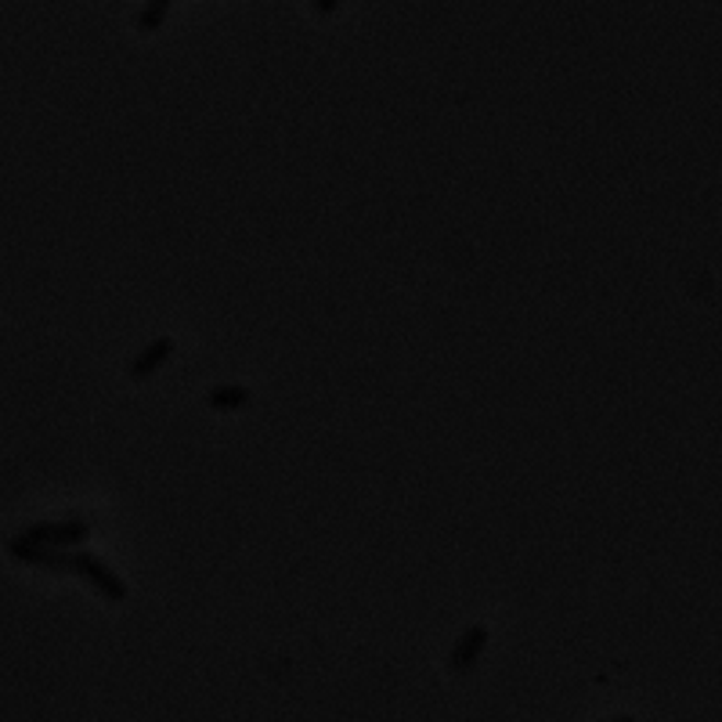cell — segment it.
Listing matches in <instances>:
<instances>
[{
	"label": "cell",
	"instance_id": "ba28073f",
	"mask_svg": "<svg viewBox=\"0 0 722 722\" xmlns=\"http://www.w3.org/2000/svg\"><path fill=\"white\" fill-rule=\"evenodd\" d=\"M607 722H636V719H629V715H621V719H607Z\"/></svg>",
	"mask_w": 722,
	"mask_h": 722
},
{
	"label": "cell",
	"instance_id": "5b68a950",
	"mask_svg": "<svg viewBox=\"0 0 722 722\" xmlns=\"http://www.w3.org/2000/svg\"><path fill=\"white\" fill-rule=\"evenodd\" d=\"M173 347H178V343H173V336H156V340L148 343L145 351L131 361V376H134V380H148V376H156V372L163 369L167 361L173 358Z\"/></svg>",
	"mask_w": 722,
	"mask_h": 722
},
{
	"label": "cell",
	"instance_id": "52a82bcc",
	"mask_svg": "<svg viewBox=\"0 0 722 722\" xmlns=\"http://www.w3.org/2000/svg\"><path fill=\"white\" fill-rule=\"evenodd\" d=\"M167 15H170V4H167V0H153V4H145V8L138 11V30H142V33H153V30L163 26Z\"/></svg>",
	"mask_w": 722,
	"mask_h": 722
},
{
	"label": "cell",
	"instance_id": "6da1fadb",
	"mask_svg": "<svg viewBox=\"0 0 722 722\" xmlns=\"http://www.w3.org/2000/svg\"><path fill=\"white\" fill-rule=\"evenodd\" d=\"M19 539L47 545V550H77L91 539V524L87 520H41V524L22 528Z\"/></svg>",
	"mask_w": 722,
	"mask_h": 722
},
{
	"label": "cell",
	"instance_id": "7a4b0ae2",
	"mask_svg": "<svg viewBox=\"0 0 722 722\" xmlns=\"http://www.w3.org/2000/svg\"><path fill=\"white\" fill-rule=\"evenodd\" d=\"M72 571L91 582L109 603H123V600H127V585H123V578L105 564V560H98L94 553L72 550Z\"/></svg>",
	"mask_w": 722,
	"mask_h": 722
},
{
	"label": "cell",
	"instance_id": "277c9868",
	"mask_svg": "<svg viewBox=\"0 0 722 722\" xmlns=\"http://www.w3.org/2000/svg\"><path fill=\"white\" fill-rule=\"evenodd\" d=\"M488 625L484 621H477V625H470L463 636L455 640V646H452V657H448V668L455 672V676H466V672L477 665V657H481V651L488 646Z\"/></svg>",
	"mask_w": 722,
	"mask_h": 722
},
{
	"label": "cell",
	"instance_id": "3957f363",
	"mask_svg": "<svg viewBox=\"0 0 722 722\" xmlns=\"http://www.w3.org/2000/svg\"><path fill=\"white\" fill-rule=\"evenodd\" d=\"M8 553L19 560V564H33V567H47V571H72V550H47V545H36L26 539H11Z\"/></svg>",
	"mask_w": 722,
	"mask_h": 722
},
{
	"label": "cell",
	"instance_id": "8992f818",
	"mask_svg": "<svg viewBox=\"0 0 722 722\" xmlns=\"http://www.w3.org/2000/svg\"><path fill=\"white\" fill-rule=\"evenodd\" d=\"M206 405L214 413H239V408L250 405V391L239 387V383H224V387H214L206 394Z\"/></svg>",
	"mask_w": 722,
	"mask_h": 722
}]
</instances>
